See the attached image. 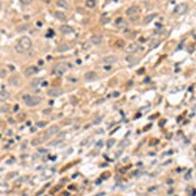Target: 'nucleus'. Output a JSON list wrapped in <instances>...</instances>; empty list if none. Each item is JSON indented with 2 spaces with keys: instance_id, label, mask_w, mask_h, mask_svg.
I'll return each mask as SVG.
<instances>
[{
  "instance_id": "1",
  "label": "nucleus",
  "mask_w": 196,
  "mask_h": 196,
  "mask_svg": "<svg viewBox=\"0 0 196 196\" xmlns=\"http://www.w3.org/2000/svg\"><path fill=\"white\" fill-rule=\"evenodd\" d=\"M22 101L26 103V106L29 107H34L38 106L39 103L42 102V98L38 96H31V94H24L22 96Z\"/></svg>"
},
{
  "instance_id": "2",
  "label": "nucleus",
  "mask_w": 196,
  "mask_h": 196,
  "mask_svg": "<svg viewBox=\"0 0 196 196\" xmlns=\"http://www.w3.org/2000/svg\"><path fill=\"white\" fill-rule=\"evenodd\" d=\"M18 46L22 48V51L25 52V51H29V50L31 48V39L29 38V37H21L20 38V41H18Z\"/></svg>"
},
{
  "instance_id": "3",
  "label": "nucleus",
  "mask_w": 196,
  "mask_h": 196,
  "mask_svg": "<svg viewBox=\"0 0 196 196\" xmlns=\"http://www.w3.org/2000/svg\"><path fill=\"white\" fill-rule=\"evenodd\" d=\"M69 67L71 65L68 63H57L54 67V69H52V73H55V75H64Z\"/></svg>"
},
{
  "instance_id": "4",
  "label": "nucleus",
  "mask_w": 196,
  "mask_h": 196,
  "mask_svg": "<svg viewBox=\"0 0 196 196\" xmlns=\"http://www.w3.org/2000/svg\"><path fill=\"white\" fill-rule=\"evenodd\" d=\"M57 132H59V127H57V125H52V127H50L48 130H47L46 135L43 136V139H42V140H47V139L51 137L52 135H56Z\"/></svg>"
},
{
  "instance_id": "5",
  "label": "nucleus",
  "mask_w": 196,
  "mask_h": 196,
  "mask_svg": "<svg viewBox=\"0 0 196 196\" xmlns=\"http://www.w3.org/2000/svg\"><path fill=\"white\" fill-rule=\"evenodd\" d=\"M187 4H184V3H182V4H179V5H177L175 7V9H174V12L175 13H178V15H184L186 12H187Z\"/></svg>"
},
{
  "instance_id": "6",
  "label": "nucleus",
  "mask_w": 196,
  "mask_h": 196,
  "mask_svg": "<svg viewBox=\"0 0 196 196\" xmlns=\"http://www.w3.org/2000/svg\"><path fill=\"white\" fill-rule=\"evenodd\" d=\"M39 85L46 86V85H47V81H43V78H34V80L31 81V88L37 89Z\"/></svg>"
},
{
  "instance_id": "7",
  "label": "nucleus",
  "mask_w": 196,
  "mask_h": 196,
  "mask_svg": "<svg viewBox=\"0 0 196 196\" xmlns=\"http://www.w3.org/2000/svg\"><path fill=\"white\" fill-rule=\"evenodd\" d=\"M47 93H48V96H50V97H52V98H54V97H59V96H62V94H63V90H62L60 88H52L51 90H48Z\"/></svg>"
},
{
  "instance_id": "8",
  "label": "nucleus",
  "mask_w": 196,
  "mask_h": 196,
  "mask_svg": "<svg viewBox=\"0 0 196 196\" xmlns=\"http://www.w3.org/2000/svg\"><path fill=\"white\" fill-rule=\"evenodd\" d=\"M98 77V75H97L94 71H90V72H86L85 73V76H84V78H85L86 81H93V80H96V78Z\"/></svg>"
},
{
  "instance_id": "9",
  "label": "nucleus",
  "mask_w": 196,
  "mask_h": 196,
  "mask_svg": "<svg viewBox=\"0 0 196 196\" xmlns=\"http://www.w3.org/2000/svg\"><path fill=\"white\" fill-rule=\"evenodd\" d=\"M38 72H39V68L35 67V65H33V67H29L28 69L25 71V75L26 76H33V75H35V73H38Z\"/></svg>"
},
{
  "instance_id": "10",
  "label": "nucleus",
  "mask_w": 196,
  "mask_h": 196,
  "mask_svg": "<svg viewBox=\"0 0 196 196\" xmlns=\"http://www.w3.org/2000/svg\"><path fill=\"white\" fill-rule=\"evenodd\" d=\"M137 13H139V8L136 7V5H132V7H130L125 10V15L127 16H136Z\"/></svg>"
},
{
  "instance_id": "11",
  "label": "nucleus",
  "mask_w": 196,
  "mask_h": 196,
  "mask_svg": "<svg viewBox=\"0 0 196 196\" xmlns=\"http://www.w3.org/2000/svg\"><path fill=\"white\" fill-rule=\"evenodd\" d=\"M116 62V56L115 55H107L103 57V63L105 64H112V63Z\"/></svg>"
},
{
  "instance_id": "12",
  "label": "nucleus",
  "mask_w": 196,
  "mask_h": 196,
  "mask_svg": "<svg viewBox=\"0 0 196 196\" xmlns=\"http://www.w3.org/2000/svg\"><path fill=\"white\" fill-rule=\"evenodd\" d=\"M137 48H139V46L136 43H131V44H128L124 50H125V52H128V54H133V52H136Z\"/></svg>"
},
{
  "instance_id": "13",
  "label": "nucleus",
  "mask_w": 196,
  "mask_h": 196,
  "mask_svg": "<svg viewBox=\"0 0 196 196\" xmlns=\"http://www.w3.org/2000/svg\"><path fill=\"white\" fill-rule=\"evenodd\" d=\"M60 31H62L63 34H71V33H73V28L69 25H63L62 28H60Z\"/></svg>"
},
{
  "instance_id": "14",
  "label": "nucleus",
  "mask_w": 196,
  "mask_h": 196,
  "mask_svg": "<svg viewBox=\"0 0 196 196\" xmlns=\"http://www.w3.org/2000/svg\"><path fill=\"white\" fill-rule=\"evenodd\" d=\"M56 5L60 8H63V9H68V8H69V3H68L67 0H57Z\"/></svg>"
},
{
  "instance_id": "15",
  "label": "nucleus",
  "mask_w": 196,
  "mask_h": 196,
  "mask_svg": "<svg viewBox=\"0 0 196 196\" xmlns=\"http://www.w3.org/2000/svg\"><path fill=\"white\" fill-rule=\"evenodd\" d=\"M101 42H102V37L101 35H93L90 38V43L91 44H101Z\"/></svg>"
},
{
  "instance_id": "16",
  "label": "nucleus",
  "mask_w": 196,
  "mask_h": 196,
  "mask_svg": "<svg viewBox=\"0 0 196 196\" xmlns=\"http://www.w3.org/2000/svg\"><path fill=\"white\" fill-rule=\"evenodd\" d=\"M9 98V91L8 90H0V101L4 102Z\"/></svg>"
},
{
  "instance_id": "17",
  "label": "nucleus",
  "mask_w": 196,
  "mask_h": 196,
  "mask_svg": "<svg viewBox=\"0 0 196 196\" xmlns=\"http://www.w3.org/2000/svg\"><path fill=\"white\" fill-rule=\"evenodd\" d=\"M68 50H69V44L63 43V44H60V46H57L56 51L57 52H65V51H68Z\"/></svg>"
},
{
  "instance_id": "18",
  "label": "nucleus",
  "mask_w": 196,
  "mask_h": 196,
  "mask_svg": "<svg viewBox=\"0 0 196 196\" xmlns=\"http://www.w3.org/2000/svg\"><path fill=\"white\" fill-rule=\"evenodd\" d=\"M125 60L128 62V64H130V65H132V64H135V63H137V62H139V60L136 59V57L133 56V55H131V54L128 55V56H125Z\"/></svg>"
},
{
  "instance_id": "19",
  "label": "nucleus",
  "mask_w": 196,
  "mask_h": 196,
  "mask_svg": "<svg viewBox=\"0 0 196 196\" xmlns=\"http://www.w3.org/2000/svg\"><path fill=\"white\" fill-rule=\"evenodd\" d=\"M54 16L57 18V20H62V21L67 20V16H65L63 12H54Z\"/></svg>"
},
{
  "instance_id": "20",
  "label": "nucleus",
  "mask_w": 196,
  "mask_h": 196,
  "mask_svg": "<svg viewBox=\"0 0 196 196\" xmlns=\"http://www.w3.org/2000/svg\"><path fill=\"white\" fill-rule=\"evenodd\" d=\"M96 3H97V0H86L85 7H86V8H89V9H91V8L96 7Z\"/></svg>"
},
{
  "instance_id": "21",
  "label": "nucleus",
  "mask_w": 196,
  "mask_h": 196,
  "mask_svg": "<svg viewBox=\"0 0 196 196\" xmlns=\"http://www.w3.org/2000/svg\"><path fill=\"white\" fill-rule=\"evenodd\" d=\"M156 17H157V15H154V13H153V15H149V16H146V17L144 18V24H149V22H150V21H153Z\"/></svg>"
},
{
  "instance_id": "22",
  "label": "nucleus",
  "mask_w": 196,
  "mask_h": 196,
  "mask_svg": "<svg viewBox=\"0 0 196 196\" xmlns=\"http://www.w3.org/2000/svg\"><path fill=\"white\" fill-rule=\"evenodd\" d=\"M159 42H161V41H159V39H157V38H154L153 39V41H152V43H150V47H149V48H154V47H156V46H158V44H159Z\"/></svg>"
},
{
  "instance_id": "23",
  "label": "nucleus",
  "mask_w": 196,
  "mask_h": 196,
  "mask_svg": "<svg viewBox=\"0 0 196 196\" xmlns=\"http://www.w3.org/2000/svg\"><path fill=\"white\" fill-rule=\"evenodd\" d=\"M9 110H10V107L8 106V105H4V106L0 107V111H1V112H8Z\"/></svg>"
},
{
  "instance_id": "24",
  "label": "nucleus",
  "mask_w": 196,
  "mask_h": 196,
  "mask_svg": "<svg viewBox=\"0 0 196 196\" xmlns=\"http://www.w3.org/2000/svg\"><path fill=\"white\" fill-rule=\"evenodd\" d=\"M28 29H29L28 25H21L17 28V31H25V30H28Z\"/></svg>"
},
{
  "instance_id": "25",
  "label": "nucleus",
  "mask_w": 196,
  "mask_h": 196,
  "mask_svg": "<svg viewBox=\"0 0 196 196\" xmlns=\"http://www.w3.org/2000/svg\"><path fill=\"white\" fill-rule=\"evenodd\" d=\"M18 77H12V78H10V80H9V84H13V85H17V84H18Z\"/></svg>"
},
{
  "instance_id": "26",
  "label": "nucleus",
  "mask_w": 196,
  "mask_h": 196,
  "mask_svg": "<svg viewBox=\"0 0 196 196\" xmlns=\"http://www.w3.org/2000/svg\"><path fill=\"white\" fill-rule=\"evenodd\" d=\"M20 3H21L22 5H29V4L31 3V0H20Z\"/></svg>"
},
{
  "instance_id": "27",
  "label": "nucleus",
  "mask_w": 196,
  "mask_h": 196,
  "mask_svg": "<svg viewBox=\"0 0 196 196\" xmlns=\"http://www.w3.org/2000/svg\"><path fill=\"white\" fill-rule=\"evenodd\" d=\"M44 125H46V123L44 122H38L37 123V127H44Z\"/></svg>"
},
{
  "instance_id": "28",
  "label": "nucleus",
  "mask_w": 196,
  "mask_h": 196,
  "mask_svg": "<svg viewBox=\"0 0 196 196\" xmlns=\"http://www.w3.org/2000/svg\"><path fill=\"white\" fill-rule=\"evenodd\" d=\"M43 114H44V115H48V114H51V110H50V109H46V110H43Z\"/></svg>"
},
{
  "instance_id": "29",
  "label": "nucleus",
  "mask_w": 196,
  "mask_h": 196,
  "mask_svg": "<svg viewBox=\"0 0 196 196\" xmlns=\"http://www.w3.org/2000/svg\"><path fill=\"white\" fill-rule=\"evenodd\" d=\"M101 119H102V116L97 118V119H96V120H94V122H93V123H94V124H98V123H99V122H101Z\"/></svg>"
},
{
  "instance_id": "30",
  "label": "nucleus",
  "mask_w": 196,
  "mask_h": 196,
  "mask_svg": "<svg viewBox=\"0 0 196 196\" xmlns=\"http://www.w3.org/2000/svg\"><path fill=\"white\" fill-rule=\"evenodd\" d=\"M102 24H107V22H110V18H102Z\"/></svg>"
},
{
  "instance_id": "31",
  "label": "nucleus",
  "mask_w": 196,
  "mask_h": 196,
  "mask_svg": "<svg viewBox=\"0 0 196 196\" xmlns=\"http://www.w3.org/2000/svg\"><path fill=\"white\" fill-rule=\"evenodd\" d=\"M16 51H17V52H24V51H22V48H21V47L18 46V44L16 46Z\"/></svg>"
},
{
  "instance_id": "32",
  "label": "nucleus",
  "mask_w": 196,
  "mask_h": 196,
  "mask_svg": "<svg viewBox=\"0 0 196 196\" xmlns=\"http://www.w3.org/2000/svg\"><path fill=\"white\" fill-rule=\"evenodd\" d=\"M68 80H69V82H77V78H75V77H71Z\"/></svg>"
},
{
  "instance_id": "33",
  "label": "nucleus",
  "mask_w": 196,
  "mask_h": 196,
  "mask_svg": "<svg viewBox=\"0 0 196 196\" xmlns=\"http://www.w3.org/2000/svg\"><path fill=\"white\" fill-rule=\"evenodd\" d=\"M5 73H7L5 71H1V72H0V77H4V76H5Z\"/></svg>"
},
{
  "instance_id": "34",
  "label": "nucleus",
  "mask_w": 196,
  "mask_h": 196,
  "mask_svg": "<svg viewBox=\"0 0 196 196\" xmlns=\"http://www.w3.org/2000/svg\"><path fill=\"white\" fill-rule=\"evenodd\" d=\"M105 69H106V71H110V69H111V67H110V65H107V67H105Z\"/></svg>"
},
{
  "instance_id": "35",
  "label": "nucleus",
  "mask_w": 196,
  "mask_h": 196,
  "mask_svg": "<svg viewBox=\"0 0 196 196\" xmlns=\"http://www.w3.org/2000/svg\"><path fill=\"white\" fill-rule=\"evenodd\" d=\"M112 96H114V97H119V93H118V91H115V93L112 94Z\"/></svg>"
},
{
  "instance_id": "36",
  "label": "nucleus",
  "mask_w": 196,
  "mask_h": 196,
  "mask_svg": "<svg viewBox=\"0 0 196 196\" xmlns=\"http://www.w3.org/2000/svg\"><path fill=\"white\" fill-rule=\"evenodd\" d=\"M1 7H3V5H1V3H0V9H1Z\"/></svg>"
}]
</instances>
